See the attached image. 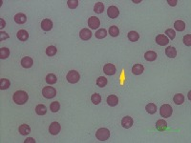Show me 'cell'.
I'll return each instance as SVG.
<instances>
[{
    "mask_svg": "<svg viewBox=\"0 0 191 143\" xmlns=\"http://www.w3.org/2000/svg\"><path fill=\"white\" fill-rule=\"evenodd\" d=\"M28 94L24 91H17L14 94L13 99L14 103L18 104V105H22V104H25L27 101H28Z\"/></svg>",
    "mask_w": 191,
    "mask_h": 143,
    "instance_id": "1",
    "label": "cell"
},
{
    "mask_svg": "<svg viewBox=\"0 0 191 143\" xmlns=\"http://www.w3.org/2000/svg\"><path fill=\"white\" fill-rule=\"evenodd\" d=\"M96 137H97L98 140L105 141L110 137V131L106 128H100L97 131V133H96Z\"/></svg>",
    "mask_w": 191,
    "mask_h": 143,
    "instance_id": "2",
    "label": "cell"
},
{
    "mask_svg": "<svg viewBox=\"0 0 191 143\" xmlns=\"http://www.w3.org/2000/svg\"><path fill=\"white\" fill-rule=\"evenodd\" d=\"M42 95H43L44 97L47 98V99L53 98L56 95V91L53 87L47 86V87H44L43 89H42Z\"/></svg>",
    "mask_w": 191,
    "mask_h": 143,
    "instance_id": "3",
    "label": "cell"
},
{
    "mask_svg": "<svg viewBox=\"0 0 191 143\" xmlns=\"http://www.w3.org/2000/svg\"><path fill=\"white\" fill-rule=\"evenodd\" d=\"M66 78H67L69 83L75 84L76 82H78V80L80 79V75L78 73V72H76L75 70H72V71H70L67 73Z\"/></svg>",
    "mask_w": 191,
    "mask_h": 143,
    "instance_id": "4",
    "label": "cell"
},
{
    "mask_svg": "<svg viewBox=\"0 0 191 143\" xmlns=\"http://www.w3.org/2000/svg\"><path fill=\"white\" fill-rule=\"evenodd\" d=\"M172 112L173 109L169 104H164L160 109V115H162V117H170L172 115Z\"/></svg>",
    "mask_w": 191,
    "mask_h": 143,
    "instance_id": "5",
    "label": "cell"
},
{
    "mask_svg": "<svg viewBox=\"0 0 191 143\" xmlns=\"http://www.w3.org/2000/svg\"><path fill=\"white\" fill-rule=\"evenodd\" d=\"M88 26L90 27V29L96 30L100 26V21H99V19L98 17L91 16L89 19H88Z\"/></svg>",
    "mask_w": 191,
    "mask_h": 143,
    "instance_id": "6",
    "label": "cell"
},
{
    "mask_svg": "<svg viewBox=\"0 0 191 143\" xmlns=\"http://www.w3.org/2000/svg\"><path fill=\"white\" fill-rule=\"evenodd\" d=\"M60 124L58 122H52L51 123V125H50L49 127V132L51 134H53V136H56V134H58V133L60 132Z\"/></svg>",
    "mask_w": 191,
    "mask_h": 143,
    "instance_id": "7",
    "label": "cell"
},
{
    "mask_svg": "<svg viewBox=\"0 0 191 143\" xmlns=\"http://www.w3.org/2000/svg\"><path fill=\"white\" fill-rule=\"evenodd\" d=\"M103 72H104L105 75H113L116 73L117 70H116L115 65L111 64V63H107L104 65V67H103Z\"/></svg>",
    "mask_w": 191,
    "mask_h": 143,
    "instance_id": "8",
    "label": "cell"
},
{
    "mask_svg": "<svg viewBox=\"0 0 191 143\" xmlns=\"http://www.w3.org/2000/svg\"><path fill=\"white\" fill-rule=\"evenodd\" d=\"M107 14H108V16L112 19L117 18L118 16V14H120V11H118V9L116 6H111L108 8V10H107Z\"/></svg>",
    "mask_w": 191,
    "mask_h": 143,
    "instance_id": "9",
    "label": "cell"
},
{
    "mask_svg": "<svg viewBox=\"0 0 191 143\" xmlns=\"http://www.w3.org/2000/svg\"><path fill=\"white\" fill-rule=\"evenodd\" d=\"M156 42H157V44H159L160 46H164L169 43V39H168V37L166 36H164V34H159V36L156 37Z\"/></svg>",
    "mask_w": 191,
    "mask_h": 143,
    "instance_id": "10",
    "label": "cell"
},
{
    "mask_svg": "<svg viewBox=\"0 0 191 143\" xmlns=\"http://www.w3.org/2000/svg\"><path fill=\"white\" fill-rule=\"evenodd\" d=\"M121 125L125 129L131 128L133 125V118L131 117H125L121 119Z\"/></svg>",
    "mask_w": 191,
    "mask_h": 143,
    "instance_id": "11",
    "label": "cell"
},
{
    "mask_svg": "<svg viewBox=\"0 0 191 143\" xmlns=\"http://www.w3.org/2000/svg\"><path fill=\"white\" fill-rule=\"evenodd\" d=\"M41 28L43 31H45V32H48V31L52 30L53 28V22L48 18L44 19V20H42L41 22Z\"/></svg>",
    "mask_w": 191,
    "mask_h": 143,
    "instance_id": "12",
    "label": "cell"
},
{
    "mask_svg": "<svg viewBox=\"0 0 191 143\" xmlns=\"http://www.w3.org/2000/svg\"><path fill=\"white\" fill-rule=\"evenodd\" d=\"M79 36L82 40H88L92 37V32L90 30H88L86 28L82 29L79 33Z\"/></svg>",
    "mask_w": 191,
    "mask_h": 143,
    "instance_id": "13",
    "label": "cell"
},
{
    "mask_svg": "<svg viewBox=\"0 0 191 143\" xmlns=\"http://www.w3.org/2000/svg\"><path fill=\"white\" fill-rule=\"evenodd\" d=\"M33 60L29 56H25L21 59V65L23 68H26V69L31 68L33 66Z\"/></svg>",
    "mask_w": 191,
    "mask_h": 143,
    "instance_id": "14",
    "label": "cell"
},
{
    "mask_svg": "<svg viewBox=\"0 0 191 143\" xmlns=\"http://www.w3.org/2000/svg\"><path fill=\"white\" fill-rule=\"evenodd\" d=\"M14 21L17 24H24V23L27 21V16L22 13L16 14L14 15Z\"/></svg>",
    "mask_w": 191,
    "mask_h": 143,
    "instance_id": "15",
    "label": "cell"
},
{
    "mask_svg": "<svg viewBox=\"0 0 191 143\" xmlns=\"http://www.w3.org/2000/svg\"><path fill=\"white\" fill-rule=\"evenodd\" d=\"M144 72V67L141 64H135L132 68V73L136 75H140Z\"/></svg>",
    "mask_w": 191,
    "mask_h": 143,
    "instance_id": "16",
    "label": "cell"
},
{
    "mask_svg": "<svg viewBox=\"0 0 191 143\" xmlns=\"http://www.w3.org/2000/svg\"><path fill=\"white\" fill-rule=\"evenodd\" d=\"M118 103V98L117 95H111L107 97V104L111 107H114V106H117Z\"/></svg>",
    "mask_w": 191,
    "mask_h": 143,
    "instance_id": "17",
    "label": "cell"
},
{
    "mask_svg": "<svg viewBox=\"0 0 191 143\" xmlns=\"http://www.w3.org/2000/svg\"><path fill=\"white\" fill-rule=\"evenodd\" d=\"M18 131H19V133H20V134H22V136H27V134H29L31 133V128H30L29 125L22 124V125L19 126Z\"/></svg>",
    "mask_w": 191,
    "mask_h": 143,
    "instance_id": "18",
    "label": "cell"
},
{
    "mask_svg": "<svg viewBox=\"0 0 191 143\" xmlns=\"http://www.w3.org/2000/svg\"><path fill=\"white\" fill-rule=\"evenodd\" d=\"M17 38L20 41H26L29 38V33L25 30H20L17 32Z\"/></svg>",
    "mask_w": 191,
    "mask_h": 143,
    "instance_id": "19",
    "label": "cell"
},
{
    "mask_svg": "<svg viewBox=\"0 0 191 143\" xmlns=\"http://www.w3.org/2000/svg\"><path fill=\"white\" fill-rule=\"evenodd\" d=\"M156 128H157V130L162 131V132L164 130H166L167 129L166 121H164L163 119H159V120L157 121V123H156Z\"/></svg>",
    "mask_w": 191,
    "mask_h": 143,
    "instance_id": "20",
    "label": "cell"
},
{
    "mask_svg": "<svg viewBox=\"0 0 191 143\" xmlns=\"http://www.w3.org/2000/svg\"><path fill=\"white\" fill-rule=\"evenodd\" d=\"M165 55L168 57H170V58H175L176 55H177V51H176V49L174 47L169 46V47H167L165 50Z\"/></svg>",
    "mask_w": 191,
    "mask_h": 143,
    "instance_id": "21",
    "label": "cell"
},
{
    "mask_svg": "<svg viewBox=\"0 0 191 143\" xmlns=\"http://www.w3.org/2000/svg\"><path fill=\"white\" fill-rule=\"evenodd\" d=\"M144 58L147 61H155L157 59V53L153 51H148L144 53Z\"/></svg>",
    "mask_w": 191,
    "mask_h": 143,
    "instance_id": "22",
    "label": "cell"
},
{
    "mask_svg": "<svg viewBox=\"0 0 191 143\" xmlns=\"http://www.w3.org/2000/svg\"><path fill=\"white\" fill-rule=\"evenodd\" d=\"M36 113L38 115H44L47 113V108H46V106L43 105V104H38L36 107Z\"/></svg>",
    "mask_w": 191,
    "mask_h": 143,
    "instance_id": "23",
    "label": "cell"
},
{
    "mask_svg": "<svg viewBox=\"0 0 191 143\" xmlns=\"http://www.w3.org/2000/svg\"><path fill=\"white\" fill-rule=\"evenodd\" d=\"M174 28L175 30L179 31V32H182L185 29V23L182 20H177L174 23Z\"/></svg>",
    "mask_w": 191,
    "mask_h": 143,
    "instance_id": "24",
    "label": "cell"
},
{
    "mask_svg": "<svg viewBox=\"0 0 191 143\" xmlns=\"http://www.w3.org/2000/svg\"><path fill=\"white\" fill-rule=\"evenodd\" d=\"M173 101L177 104V105H181L185 101V96L182 94H176L173 97Z\"/></svg>",
    "mask_w": 191,
    "mask_h": 143,
    "instance_id": "25",
    "label": "cell"
},
{
    "mask_svg": "<svg viewBox=\"0 0 191 143\" xmlns=\"http://www.w3.org/2000/svg\"><path fill=\"white\" fill-rule=\"evenodd\" d=\"M10 55V50L6 47H2L0 49V58L1 59H6Z\"/></svg>",
    "mask_w": 191,
    "mask_h": 143,
    "instance_id": "26",
    "label": "cell"
},
{
    "mask_svg": "<svg viewBox=\"0 0 191 143\" xmlns=\"http://www.w3.org/2000/svg\"><path fill=\"white\" fill-rule=\"evenodd\" d=\"M128 38H129L130 41L136 42V41L139 40L140 36H139V33H138L137 32H135V31H131V32L128 33Z\"/></svg>",
    "mask_w": 191,
    "mask_h": 143,
    "instance_id": "27",
    "label": "cell"
},
{
    "mask_svg": "<svg viewBox=\"0 0 191 143\" xmlns=\"http://www.w3.org/2000/svg\"><path fill=\"white\" fill-rule=\"evenodd\" d=\"M56 75H53V73H49L46 76V82L50 85H53V84H56Z\"/></svg>",
    "mask_w": 191,
    "mask_h": 143,
    "instance_id": "28",
    "label": "cell"
},
{
    "mask_svg": "<svg viewBox=\"0 0 191 143\" xmlns=\"http://www.w3.org/2000/svg\"><path fill=\"white\" fill-rule=\"evenodd\" d=\"M145 110H146V112L148 114L153 115L157 112V106L155 105L154 103H149L146 105V107H145Z\"/></svg>",
    "mask_w": 191,
    "mask_h": 143,
    "instance_id": "29",
    "label": "cell"
},
{
    "mask_svg": "<svg viewBox=\"0 0 191 143\" xmlns=\"http://www.w3.org/2000/svg\"><path fill=\"white\" fill-rule=\"evenodd\" d=\"M56 52H57V49L53 45L49 46V47H47V49H46V55L48 56H53L56 53Z\"/></svg>",
    "mask_w": 191,
    "mask_h": 143,
    "instance_id": "30",
    "label": "cell"
},
{
    "mask_svg": "<svg viewBox=\"0 0 191 143\" xmlns=\"http://www.w3.org/2000/svg\"><path fill=\"white\" fill-rule=\"evenodd\" d=\"M103 11H104V5H103V3L102 2L96 3V5L94 7V11H95V13L101 14Z\"/></svg>",
    "mask_w": 191,
    "mask_h": 143,
    "instance_id": "31",
    "label": "cell"
},
{
    "mask_svg": "<svg viewBox=\"0 0 191 143\" xmlns=\"http://www.w3.org/2000/svg\"><path fill=\"white\" fill-rule=\"evenodd\" d=\"M120 33V30L117 26H111L109 28V34L113 37H117Z\"/></svg>",
    "mask_w": 191,
    "mask_h": 143,
    "instance_id": "32",
    "label": "cell"
},
{
    "mask_svg": "<svg viewBox=\"0 0 191 143\" xmlns=\"http://www.w3.org/2000/svg\"><path fill=\"white\" fill-rule=\"evenodd\" d=\"M106 36H107V31L105 29H99L96 33V37L98 39H102V38L106 37Z\"/></svg>",
    "mask_w": 191,
    "mask_h": 143,
    "instance_id": "33",
    "label": "cell"
},
{
    "mask_svg": "<svg viewBox=\"0 0 191 143\" xmlns=\"http://www.w3.org/2000/svg\"><path fill=\"white\" fill-rule=\"evenodd\" d=\"M97 85L100 88L105 87L107 85V79L105 78L104 76H99L98 78L97 79Z\"/></svg>",
    "mask_w": 191,
    "mask_h": 143,
    "instance_id": "34",
    "label": "cell"
},
{
    "mask_svg": "<svg viewBox=\"0 0 191 143\" xmlns=\"http://www.w3.org/2000/svg\"><path fill=\"white\" fill-rule=\"evenodd\" d=\"M10 81L6 79V78H1V80H0V89L1 90H6V89H8L10 87Z\"/></svg>",
    "mask_w": 191,
    "mask_h": 143,
    "instance_id": "35",
    "label": "cell"
},
{
    "mask_svg": "<svg viewBox=\"0 0 191 143\" xmlns=\"http://www.w3.org/2000/svg\"><path fill=\"white\" fill-rule=\"evenodd\" d=\"M91 101L93 102L96 105H98L101 102V96L99 95L98 94H94L93 95L91 96Z\"/></svg>",
    "mask_w": 191,
    "mask_h": 143,
    "instance_id": "36",
    "label": "cell"
},
{
    "mask_svg": "<svg viewBox=\"0 0 191 143\" xmlns=\"http://www.w3.org/2000/svg\"><path fill=\"white\" fill-rule=\"evenodd\" d=\"M59 108H60V104L57 101H53L51 104V106H50V109H51L53 113H57V112L59 111Z\"/></svg>",
    "mask_w": 191,
    "mask_h": 143,
    "instance_id": "37",
    "label": "cell"
},
{
    "mask_svg": "<svg viewBox=\"0 0 191 143\" xmlns=\"http://www.w3.org/2000/svg\"><path fill=\"white\" fill-rule=\"evenodd\" d=\"M67 5L70 9H76L78 6V0H69L67 1Z\"/></svg>",
    "mask_w": 191,
    "mask_h": 143,
    "instance_id": "38",
    "label": "cell"
},
{
    "mask_svg": "<svg viewBox=\"0 0 191 143\" xmlns=\"http://www.w3.org/2000/svg\"><path fill=\"white\" fill-rule=\"evenodd\" d=\"M165 34H166V36H168V37L170 38V39H174L175 36H176L175 31L172 30V29H167V30L165 31Z\"/></svg>",
    "mask_w": 191,
    "mask_h": 143,
    "instance_id": "39",
    "label": "cell"
},
{
    "mask_svg": "<svg viewBox=\"0 0 191 143\" xmlns=\"http://www.w3.org/2000/svg\"><path fill=\"white\" fill-rule=\"evenodd\" d=\"M183 43L186 46L191 45V34H186V36H183Z\"/></svg>",
    "mask_w": 191,
    "mask_h": 143,
    "instance_id": "40",
    "label": "cell"
},
{
    "mask_svg": "<svg viewBox=\"0 0 191 143\" xmlns=\"http://www.w3.org/2000/svg\"><path fill=\"white\" fill-rule=\"evenodd\" d=\"M9 36L5 32H0V41H3L4 39H8Z\"/></svg>",
    "mask_w": 191,
    "mask_h": 143,
    "instance_id": "41",
    "label": "cell"
},
{
    "mask_svg": "<svg viewBox=\"0 0 191 143\" xmlns=\"http://www.w3.org/2000/svg\"><path fill=\"white\" fill-rule=\"evenodd\" d=\"M24 143H36V140H34L33 138H32V137H29L24 141Z\"/></svg>",
    "mask_w": 191,
    "mask_h": 143,
    "instance_id": "42",
    "label": "cell"
},
{
    "mask_svg": "<svg viewBox=\"0 0 191 143\" xmlns=\"http://www.w3.org/2000/svg\"><path fill=\"white\" fill-rule=\"evenodd\" d=\"M167 2L169 3L170 6H176V5H177V0H173V1H171V0H168Z\"/></svg>",
    "mask_w": 191,
    "mask_h": 143,
    "instance_id": "43",
    "label": "cell"
},
{
    "mask_svg": "<svg viewBox=\"0 0 191 143\" xmlns=\"http://www.w3.org/2000/svg\"><path fill=\"white\" fill-rule=\"evenodd\" d=\"M0 22H1V26H0V27H1V29H3V28H4V27H5V25H6V23H5V21H4V20H3V19H1V20H0Z\"/></svg>",
    "mask_w": 191,
    "mask_h": 143,
    "instance_id": "44",
    "label": "cell"
}]
</instances>
